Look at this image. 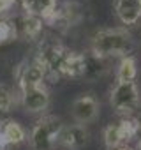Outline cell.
Instances as JSON below:
<instances>
[{
    "label": "cell",
    "instance_id": "cell-21",
    "mask_svg": "<svg viewBox=\"0 0 141 150\" xmlns=\"http://www.w3.org/2000/svg\"><path fill=\"white\" fill-rule=\"evenodd\" d=\"M113 150H132V148H129V146H118V148H113Z\"/></svg>",
    "mask_w": 141,
    "mask_h": 150
},
{
    "label": "cell",
    "instance_id": "cell-1",
    "mask_svg": "<svg viewBox=\"0 0 141 150\" xmlns=\"http://www.w3.org/2000/svg\"><path fill=\"white\" fill-rule=\"evenodd\" d=\"M134 48V39L125 28H104L94 34L90 51L97 57H127Z\"/></svg>",
    "mask_w": 141,
    "mask_h": 150
},
{
    "label": "cell",
    "instance_id": "cell-16",
    "mask_svg": "<svg viewBox=\"0 0 141 150\" xmlns=\"http://www.w3.org/2000/svg\"><path fill=\"white\" fill-rule=\"evenodd\" d=\"M137 76V64L132 55L122 57L116 69V81H134Z\"/></svg>",
    "mask_w": 141,
    "mask_h": 150
},
{
    "label": "cell",
    "instance_id": "cell-19",
    "mask_svg": "<svg viewBox=\"0 0 141 150\" xmlns=\"http://www.w3.org/2000/svg\"><path fill=\"white\" fill-rule=\"evenodd\" d=\"M16 2H18V0H0V16H2L4 13H7Z\"/></svg>",
    "mask_w": 141,
    "mask_h": 150
},
{
    "label": "cell",
    "instance_id": "cell-10",
    "mask_svg": "<svg viewBox=\"0 0 141 150\" xmlns=\"http://www.w3.org/2000/svg\"><path fill=\"white\" fill-rule=\"evenodd\" d=\"M23 13L48 21L56 11V0H21Z\"/></svg>",
    "mask_w": 141,
    "mask_h": 150
},
{
    "label": "cell",
    "instance_id": "cell-12",
    "mask_svg": "<svg viewBox=\"0 0 141 150\" xmlns=\"http://www.w3.org/2000/svg\"><path fill=\"white\" fill-rule=\"evenodd\" d=\"M115 13L123 25H136L141 18V6L137 0H116Z\"/></svg>",
    "mask_w": 141,
    "mask_h": 150
},
{
    "label": "cell",
    "instance_id": "cell-3",
    "mask_svg": "<svg viewBox=\"0 0 141 150\" xmlns=\"http://www.w3.org/2000/svg\"><path fill=\"white\" fill-rule=\"evenodd\" d=\"M141 103L139 87L136 81H116L109 94V104L116 113H132Z\"/></svg>",
    "mask_w": 141,
    "mask_h": 150
},
{
    "label": "cell",
    "instance_id": "cell-5",
    "mask_svg": "<svg viewBox=\"0 0 141 150\" xmlns=\"http://www.w3.org/2000/svg\"><path fill=\"white\" fill-rule=\"evenodd\" d=\"M139 131V124L134 118H123L116 124H109L104 129V145L108 146V150L118 148L122 146L125 141H130Z\"/></svg>",
    "mask_w": 141,
    "mask_h": 150
},
{
    "label": "cell",
    "instance_id": "cell-9",
    "mask_svg": "<svg viewBox=\"0 0 141 150\" xmlns=\"http://www.w3.org/2000/svg\"><path fill=\"white\" fill-rule=\"evenodd\" d=\"M88 143V131L81 124H73V125H63L58 136V145L70 148V150H80Z\"/></svg>",
    "mask_w": 141,
    "mask_h": 150
},
{
    "label": "cell",
    "instance_id": "cell-15",
    "mask_svg": "<svg viewBox=\"0 0 141 150\" xmlns=\"http://www.w3.org/2000/svg\"><path fill=\"white\" fill-rule=\"evenodd\" d=\"M85 72V55L83 53H76L70 51V55L67 57L63 69H62V76L67 78H83Z\"/></svg>",
    "mask_w": 141,
    "mask_h": 150
},
{
    "label": "cell",
    "instance_id": "cell-2",
    "mask_svg": "<svg viewBox=\"0 0 141 150\" xmlns=\"http://www.w3.org/2000/svg\"><path fill=\"white\" fill-rule=\"evenodd\" d=\"M63 129V122L55 115H46L37 120L30 132V145L34 150H53L58 145L60 131Z\"/></svg>",
    "mask_w": 141,
    "mask_h": 150
},
{
    "label": "cell",
    "instance_id": "cell-18",
    "mask_svg": "<svg viewBox=\"0 0 141 150\" xmlns=\"http://www.w3.org/2000/svg\"><path fill=\"white\" fill-rule=\"evenodd\" d=\"M14 39H16V34H14L11 20L6 16H0V46H4Z\"/></svg>",
    "mask_w": 141,
    "mask_h": 150
},
{
    "label": "cell",
    "instance_id": "cell-22",
    "mask_svg": "<svg viewBox=\"0 0 141 150\" xmlns=\"http://www.w3.org/2000/svg\"><path fill=\"white\" fill-rule=\"evenodd\" d=\"M137 4H139V6H141V0H137Z\"/></svg>",
    "mask_w": 141,
    "mask_h": 150
},
{
    "label": "cell",
    "instance_id": "cell-13",
    "mask_svg": "<svg viewBox=\"0 0 141 150\" xmlns=\"http://www.w3.org/2000/svg\"><path fill=\"white\" fill-rule=\"evenodd\" d=\"M83 55H85V72H83V78L85 80L94 81V80L102 78L104 74L108 72V62H106V58L97 57L92 51L83 53Z\"/></svg>",
    "mask_w": 141,
    "mask_h": 150
},
{
    "label": "cell",
    "instance_id": "cell-4",
    "mask_svg": "<svg viewBox=\"0 0 141 150\" xmlns=\"http://www.w3.org/2000/svg\"><path fill=\"white\" fill-rule=\"evenodd\" d=\"M70 51L58 42H44L35 57V62L49 76H62V69Z\"/></svg>",
    "mask_w": 141,
    "mask_h": 150
},
{
    "label": "cell",
    "instance_id": "cell-8",
    "mask_svg": "<svg viewBox=\"0 0 141 150\" xmlns=\"http://www.w3.org/2000/svg\"><path fill=\"white\" fill-rule=\"evenodd\" d=\"M20 101L28 113H42L44 110H48L51 97H49V90L44 85H39V87L21 88Z\"/></svg>",
    "mask_w": 141,
    "mask_h": 150
},
{
    "label": "cell",
    "instance_id": "cell-17",
    "mask_svg": "<svg viewBox=\"0 0 141 150\" xmlns=\"http://www.w3.org/2000/svg\"><path fill=\"white\" fill-rule=\"evenodd\" d=\"M14 103H16V99H14L13 90L7 85L0 83V111H2V113H9L13 110Z\"/></svg>",
    "mask_w": 141,
    "mask_h": 150
},
{
    "label": "cell",
    "instance_id": "cell-11",
    "mask_svg": "<svg viewBox=\"0 0 141 150\" xmlns=\"http://www.w3.org/2000/svg\"><path fill=\"white\" fill-rule=\"evenodd\" d=\"M44 78H46L44 69L34 60L32 64L21 67V71H20V74H18L20 90H21V88H28V87H39V85H44Z\"/></svg>",
    "mask_w": 141,
    "mask_h": 150
},
{
    "label": "cell",
    "instance_id": "cell-6",
    "mask_svg": "<svg viewBox=\"0 0 141 150\" xmlns=\"http://www.w3.org/2000/svg\"><path fill=\"white\" fill-rule=\"evenodd\" d=\"M99 110L101 104L97 101L95 96L92 94H81L80 97H76L70 104V117L74 118L76 124H90L99 117Z\"/></svg>",
    "mask_w": 141,
    "mask_h": 150
},
{
    "label": "cell",
    "instance_id": "cell-7",
    "mask_svg": "<svg viewBox=\"0 0 141 150\" xmlns=\"http://www.w3.org/2000/svg\"><path fill=\"white\" fill-rule=\"evenodd\" d=\"M16 34V39H25V41H35L39 39L41 32H42V20L30 16L27 13H20L14 14L13 18H9Z\"/></svg>",
    "mask_w": 141,
    "mask_h": 150
},
{
    "label": "cell",
    "instance_id": "cell-20",
    "mask_svg": "<svg viewBox=\"0 0 141 150\" xmlns=\"http://www.w3.org/2000/svg\"><path fill=\"white\" fill-rule=\"evenodd\" d=\"M9 145H7V141H6V138L2 136V132H0V150H6Z\"/></svg>",
    "mask_w": 141,
    "mask_h": 150
},
{
    "label": "cell",
    "instance_id": "cell-14",
    "mask_svg": "<svg viewBox=\"0 0 141 150\" xmlns=\"http://www.w3.org/2000/svg\"><path fill=\"white\" fill-rule=\"evenodd\" d=\"M0 132L6 138L7 145H20L27 139V131L16 120H4L0 122Z\"/></svg>",
    "mask_w": 141,
    "mask_h": 150
}]
</instances>
